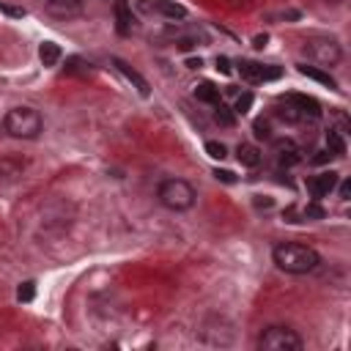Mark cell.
I'll return each instance as SVG.
<instances>
[{
  "mask_svg": "<svg viewBox=\"0 0 351 351\" xmlns=\"http://www.w3.org/2000/svg\"><path fill=\"white\" fill-rule=\"evenodd\" d=\"M329 159H332V154H329V151H318V156H313L310 162H313V165H324V162H329Z\"/></svg>",
  "mask_w": 351,
  "mask_h": 351,
  "instance_id": "4dcf8cb0",
  "label": "cell"
},
{
  "mask_svg": "<svg viewBox=\"0 0 351 351\" xmlns=\"http://www.w3.org/2000/svg\"><path fill=\"white\" fill-rule=\"evenodd\" d=\"M0 11H3V14H8V16H25V8H16V5H5V3H0Z\"/></svg>",
  "mask_w": 351,
  "mask_h": 351,
  "instance_id": "83f0119b",
  "label": "cell"
},
{
  "mask_svg": "<svg viewBox=\"0 0 351 351\" xmlns=\"http://www.w3.org/2000/svg\"><path fill=\"white\" fill-rule=\"evenodd\" d=\"M195 99L197 101H203V104H217V101H222L219 99V88L217 85H211V82H200V85H195Z\"/></svg>",
  "mask_w": 351,
  "mask_h": 351,
  "instance_id": "2e32d148",
  "label": "cell"
},
{
  "mask_svg": "<svg viewBox=\"0 0 351 351\" xmlns=\"http://www.w3.org/2000/svg\"><path fill=\"white\" fill-rule=\"evenodd\" d=\"M214 178H217V181H225V184H233V181H236V176H233L230 170H219V167L214 170Z\"/></svg>",
  "mask_w": 351,
  "mask_h": 351,
  "instance_id": "4316f807",
  "label": "cell"
},
{
  "mask_svg": "<svg viewBox=\"0 0 351 351\" xmlns=\"http://www.w3.org/2000/svg\"><path fill=\"white\" fill-rule=\"evenodd\" d=\"M217 71H222V74H230V71H233V69H230V60H228L225 55L217 58Z\"/></svg>",
  "mask_w": 351,
  "mask_h": 351,
  "instance_id": "f1b7e54d",
  "label": "cell"
},
{
  "mask_svg": "<svg viewBox=\"0 0 351 351\" xmlns=\"http://www.w3.org/2000/svg\"><path fill=\"white\" fill-rule=\"evenodd\" d=\"M200 66H203L200 58H186V69H200Z\"/></svg>",
  "mask_w": 351,
  "mask_h": 351,
  "instance_id": "d6a6232c",
  "label": "cell"
},
{
  "mask_svg": "<svg viewBox=\"0 0 351 351\" xmlns=\"http://www.w3.org/2000/svg\"><path fill=\"white\" fill-rule=\"evenodd\" d=\"M252 101H255V96L250 93V90H244L239 99H236V107H233V112H239V115H244V112H250V107H252Z\"/></svg>",
  "mask_w": 351,
  "mask_h": 351,
  "instance_id": "cb8c5ba5",
  "label": "cell"
},
{
  "mask_svg": "<svg viewBox=\"0 0 351 351\" xmlns=\"http://www.w3.org/2000/svg\"><path fill=\"white\" fill-rule=\"evenodd\" d=\"M280 77H282V69L280 66H274V63H266L263 66L261 63V80L263 82H271V80H280Z\"/></svg>",
  "mask_w": 351,
  "mask_h": 351,
  "instance_id": "603a6c76",
  "label": "cell"
},
{
  "mask_svg": "<svg viewBox=\"0 0 351 351\" xmlns=\"http://www.w3.org/2000/svg\"><path fill=\"white\" fill-rule=\"evenodd\" d=\"M112 14H115V30L118 36H132L134 30V14L126 0H112Z\"/></svg>",
  "mask_w": 351,
  "mask_h": 351,
  "instance_id": "30bf717a",
  "label": "cell"
},
{
  "mask_svg": "<svg viewBox=\"0 0 351 351\" xmlns=\"http://www.w3.org/2000/svg\"><path fill=\"white\" fill-rule=\"evenodd\" d=\"M337 173L335 170H324V173H318V176H310L307 181H304V186H307V195L313 197V200H321V197H326L335 186H337Z\"/></svg>",
  "mask_w": 351,
  "mask_h": 351,
  "instance_id": "8992f818",
  "label": "cell"
},
{
  "mask_svg": "<svg viewBox=\"0 0 351 351\" xmlns=\"http://www.w3.org/2000/svg\"><path fill=\"white\" fill-rule=\"evenodd\" d=\"M236 159H239V165H244V167H258L261 165V151L252 145V143H239L236 145Z\"/></svg>",
  "mask_w": 351,
  "mask_h": 351,
  "instance_id": "9a60e30c",
  "label": "cell"
},
{
  "mask_svg": "<svg viewBox=\"0 0 351 351\" xmlns=\"http://www.w3.org/2000/svg\"><path fill=\"white\" fill-rule=\"evenodd\" d=\"M326 151L332 156H346V140H343V134L337 129H329L326 132Z\"/></svg>",
  "mask_w": 351,
  "mask_h": 351,
  "instance_id": "d6986e66",
  "label": "cell"
},
{
  "mask_svg": "<svg viewBox=\"0 0 351 351\" xmlns=\"http://www.w3.org/2000/svg\"><path fill=\"white\" fill-rule=\"evenodd\" d=\"M82 3L85 0H44L47 11L58 19H74L82 14Z\"/></svg>",
  "mask_w": 351,
  "mask_h": 351,
  "instance_id": "8fae6325",
  "label": "cell"
},
{
  "mask_svg": "<svg viewBox=\"0 0 351 351\" xmlns=\"http://www.w3.org/2000/svg\"><path fill=\"white\" fill-rule=\"evenodd\" d=\"M326 3H343V0H326Z\"/></svg>",
  "mask_w": 351,
  "mask_h": 351,
  "instance_id": "836d02e7",
  "label": "cell"
},
{
  "mask_svg": "<svg viewBox=\"0 0 351 351\" xmlns=\"http://www.w3.org/2000/svg\"><path fill=\"white\" fill-rule=\"evenodd\" d=\"M280 101H285V104L296 107L304 118H318V115H321V104H318L313 96H304V93H282V96H280Z\"/></svg>",
  "mask_w": 351,
  "mask_h": 351,
  "instance_id": "9c48e42d",
  "label": "cell"
},
{
  "mask_svg": "<svg viewBox=\"0 0 351 351\" xmlns=\"http://www.w3.org/2000/svg\"><path fill=\"white\" fill-rule=\"evenodd\" d=\"M195 186L184 178H165L156 186V200L167 211H189L195 206Z\"/></svg>",
  "mask_w": 351,
  "mask_h": 351,
  "instance_id": "3957f363",
  "label": "cell"
},
{
  "mask_svg": "<svg viewBox=\"0 0 351 351\" xmlns=\"http://www.w3.org/2000/svg\"><path fill=\"white\" fill-rule=\"evenodd\" d=\"M337 192H340V200H348V197H351V181H348V178L340 181V189H337Z\"/></svg>",
  "mask_w": 351,
  "mask_h": 351,
  "instance_id": "f546056e",
  "label": "cell"
},
{
  "mask_svg": "<svg viewBox=\"0 0 351 351\" xmlns=\"http://www.w3.org/2000/svg\"><path fill=\"white\" fill-rule=\"evenodd\" d=\"M258 348L261 351H302L304 340H302V335L296 329L282 326V324H271V326H266L261 332Z\"/></svg>",
  "mask_w": 351,
  "mask_h": 351,
  "instance_id": "277c9868",
  "label": "cell"
},
{
  "mask_svg": "<svg viewBox=\"0 0 351 351\" xmlns=\"http://www.w3.org/2000/svg\"><path fill=\"white\" fill-rule=\"evenodd\" d=\"M304 52H307V58H313L315 63H321L326 69L337 66L343 60V49L335 38H310V41H304Z\"/></svg>",
  "mask_w": 351,
  "mask_h": 351,
  "instance_id": "5b68a950",
  "label": "cell"
},
{
  "mask_svg": "<svg viewBox=\"0 0 351 351\" xmlns=\"http://www.w3.org/2000/svg\"><path fill=\"white\" fill-rule=\"evenodd\" d=\"M25 173V162L16 156H0V184H14Z\"/></svg>",
  "mask_w": 351,
  "mask_h": 351,
  "instance_id": "4fadbf2b",
  "label": "cell"
},
{
  "mask_svg": "<svg viewBox=\"0 0 351 351\" xmlns=\"http://www.w3.org/2000/svg\"><path fill=\"white\" fill-rule=\"evenodd\" d=\"M140 8L148 11V14L167 16V19H184V16H186V8H184L181 3H176V0H154V3L140 0Z\"/></svg>",
  "mask_w": 351,
  "mask_h": 351,
  "instance_id": "52a82bcc",
  "label": "cell"
},
{
  "mask_svg": "<svg viewBox=\"0 0 351 351\" xmlns=\"http://www.w3.org/2000/svg\"><path fill=\"white\" fill-rule=\"evenodd\" d=\"M3 132L14 140H36L44 132V118L33 107H11L3 115Z\"/></svg>",
  "mask_w": 351,
  "mask_h": 351,
  "instance_id": "7a4b0ae2",
  "label": "cell"
},
{
  "mask_svg": "<svg viewBox=\"0 0 351 351\" xmlns=\"http://www.w3.org/2000/svg\"><path fill=\"white\" fill-rule=\"evenodd\" d=\"M60 47L55 44V41H44L41 47H38V58H41V63L44 66H58V60H60Z\"/></svg>",
  "mask_w": 351,
  "mask_h": 351,
  "instance_id": "e0dca14e",
  "label": "cell"
},
{
  "mask_svg": "<svg viewBox=\"0 0 351 351\" xmlns=\"http://www.w3.org/2000/svg\"><path fill=\"white\" fill-rule=\"evenodd\" d=\"M302 217H304V219H324L326 211H324V206H321L318 200H313V203H307V206L302 208Z\"/></svg>",
  "mask_w": 351,
  "mask_h": 351,
  "instance_id": "44dd1931",
  "label": "cell"
},
{
  "mask_svg": "<svg viewBox=\"0 0 351 351\" xmlns=\"http://www.w3.org/2000/svg\"><path fill=\"white\" fill-rule=\"evenodd\" d=\"M271 261L280 271L285 274H310L318 269L321 263V255L307 247V244H299V241H282L271 250Z\"/></svg>",
  "mask_w": 351,
  "mask_h": 351,
  "instance_id": "6da1fadb",
  "label": "cell"
},
{
  "mask_svg": "<svg viewBox=\"0 0 351 351\" xmlns=\"http://www.w3.org/2000/svg\"><path fill=\"white\" fill-rule=\"evenodd\" d=\"M266 41H269V36H266V33H263V36H255L252 47H255V49H263V47H266Z\"/></svg>",
  "mask_w": 351,
  "mask_h": 351,
  "instance_id": "1f68e13d",
  "label": "cell"
},
{
  "mask_svg": "<svg viewBox=\"0 0 351 351\" xmlns=\"http://www.w3.org/2000/svg\"><path fill=\"white\" fill-rule=\"evenodd\" d=\"M296 71L302 74V77H307V80H315V82H321V85H326V88H337V82H335V77L329 74V71H324V69H318V66H307V63H299L296 66Z\"/></svg>",
  "mask_w": 351,
  "mask_h": 351,
  "instance_id": "5bb4252c",
  "label": "cell"
},
{
  "mask_svg": "<svg viewBox=\"0 0 351 351\" xmlns=\"http://www.w3.org/2000/svg\"><path fill=\"white\" fill-rule=\"evenodd\" d=\"M214 118H217V123H222V126H233V123H236V118H233L230 107H225L222 101H217V104H214Z\"/></svg>",
  "mask_w": 351,
  "mask_h": 351,
  "instance_id": "ffe728a7",
  "label": "cell"
},
{
  "mask_svg": "<svg viewBox=\"0 0 351 351\" xmlns=\"http://www.w3.org/2000/svg\"><path fill=\"white\" fill-rule=\"evenodd\" d=\"M112 66H115V69L123 74V80H126V82H132V85H134V90H137L140 96H148V93H151V88H148V80H145L140 71H134V69H132L126 60H121V58H112Z\"/></svg>",
  "mask_w": 351,
  "mask_h": 351,
  "instance_id": "7c38bea8",
  "label": "cell"
},
{
  "mask_svg": "<svg viewBox=\"0 0 351 351\" xmlns=\"http://www.w3.org/2000/svg\"><path fill=\"white\" fill-rule=\"evenodd\" d=\"M274 154H277V162H280V167H293V165H299L304 156V151L293 143V140H274Z\"/></svg>",
  "mask_w": 351,
  "mask_h": 351,
  "instance_id": "ba28073f",
  "label": "cell"
},
{
  "mask_svg": "<svg viewBox=\"0 0 351 351\" xmlns=\"http://www.w3.org/2000/svg\"><path fill=\"white\" fill-rule=\"evenodd\" d=\"M33 296H36V282H33V280H25V282L16 288V299H19V302H33Z\"/></svg>",
  "mask_w": 351,
  "mask_h": 351,
  "instance_id": "7402d4cb",
  "label": "cell"
},
{
  "mask_svg": "<svg viewBox=\"0 0 351 351\" xmlns=\"http://www.w3.org/2000/svg\"><path fill=\"white\" fill-rule=\"evenodd\" d=\"M255 137H258V140H266V137H269V123H266L263 118L255 121Z\"/></svg>",
  "mask_w": 351,
  "mask_h": 351,
  "instance_id": "484cf974",
  "label": "cell"
},
{
  "mask_svg": "<svg viewBox=\"0 0 351 351\" xmlns=\"http://www.w3.org/2000/svg\"><path fill=\"white\" fill-rule=\"evenodd\" d=\"M203 148H206V154H208L211 159H225V156H228V148H225L222 143H217V140H208Z\"/></svg>",
  "mask_w": 351,
  "mask_h": 351,
  "instance_id": "d4e9b609",
  "label": "cell"
},
{
  "mask_svg": "<svg viewBox=\"0 0 351 351\" xmlns=\"http://www.w3.org/2000/svg\"><path fill=\"white\" fill-rule=\"evenodd\" d=\"M236 66H239L241 80H247V82H263L261 80V63H255V60H239Z\"/></svg>",
  "mask_w": 351,
  "mask_h": 351,
  "instance_id": "ac0fdd59",
  "label": "cell"
}]
</instances>
